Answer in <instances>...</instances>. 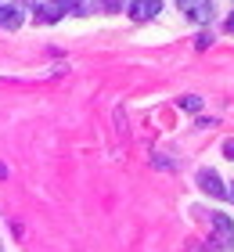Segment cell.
I'll return each instance as SVG.
<instances>
[{"instance_id": "cell-1", "label": "cell", "mask_w": 234, "mask_h": 252, "mask_svg": "<svg viewBox=\"0 0 234 252\" xmlns=\"http://www.w3.org/2000/svg\"><path fill=\"white\" fill-rule=\"evenodd\" d=\"M213 242H216L220 252H231L234 249V223H231L227 213H216L213 216Z\"/></svg>"}, {"instance_id": "cell-7", "label": "cell", "mask_w": 234, "mask_h": 252, "mask_svg": "<svg viewBox=\"0 0 234 252\" xmlns=\"http://www.w3.org/2000/svg\"><path fill=\"white\" fill-rule=\"evenodd\" d=\"M180 108H187V112H198V108H202V97H191V94H187V97H180Z\"/></svg>"}, {"instance_id": "cell-9", "label": "cell", "mask_w": 234, "mask_h": 252, "mask_svg": "<svg viewBox=\"0 0 234 252\" xmlns=\"http://www.w3.org/2000/svg\"><path fill=\"white\" fill-rule=\"evenodd\" d=\"M187 252H205V245H195V242H191V245H187Z\"/></svg>"}, {"instance_id": "cell-5", "label": "cell", "mask_w": 234, "mask_h": 252, "mask_svg": "<svg viewBox=\"0 0 234 252\" xmlns=\"http://www.w3.org/2000/svg\"><path fill=\"white\" fill-rule=\"evenodd\" d=\"M159 11H162L159 0H134V4H130V18L134 22H148V18H155Z\"/></svg>"}, {"instance_id": "cell-3", "label": "cell", "mask_w": 234, "mask_h": 252, "mask_svg": "<svg viewBox=\"0 0 234 252\" xmlns=\"http://www.w3.org/2000/svg\"><path fill=\"white\" fill-rule=\"evenodd\" d=\"M180 11L191 22H209L213 18V4H209V0H180Z\"/></svg>"}, {"instance_id": "cell-11", "label": "cell", "mask_w": 234, "mask_h": 252, "mask_svg": "<svg viewBox=\"0 0 234 252\" xmlns=\"http://www.w3.org/2000/svg\"><path fill=\"white\" fill-rule=\"evenodd\" d=\"M231 198H234V188H231Z\"/></svg>"}, {"instance_id": "cell-10", "label": "cell", "mask_w": 234, "mask_h": 252, "mask_svg": "<svg viewBox=\"0 0 234 252\" xmlns=\"http://www.w3.org/2000/svg\"><path fill=\"white\" fill-rule=\"evenodd\" d=\"M227 32H234V11L227 15Z\"/></svg>"}, {"instance_id": "cell-4", "label": "cell", "mask_w": 234, "mask_h": 252, "mask_svg": "<svg viewBox=\"0 0 234 252\" xmlns=\"http://www.w3.org/2000/svg\"><path fill=\"white\" fill-rule=\"evenodd\" d=\"M198 184H202L205 194H213V198H227L224 180H220V173H213V169H202V173H198Z\"/></svg>"}, {"instance_id": "cell-2", "label": "cell", "mask_w": 234, "mask_h": 252, "mask_svg": "<svg viewBox=\"0 0 234 252\" xmlns=\"http://www.w3.org/2000/svg\"><path fill=\"white\" fill-rule=\"evenodd\" d=\"M76 0H43V4L36 7V22H58L65 15V11H72Z\"/></svg>"}, {"instance_id": "cell-6", "label": "cell", "mask_w": 234, "mask_h": 252, "mask_svg": "<svg viewBox=\"0 0 234 252\" xmlns=\"http://www.w3.org/2000/svg\"><path fill=\"white\" fill-rule=\"evenodd\" d=\"M0 26L4 29H18L22 26V11L15 4H0Z\"/></svg>"}, {"instance_id": "cell-8", "label": "cell", "mask_w": 234, "mask_h": 252, "mask_svg": "<svg viewBox=\"0 0 234 252\" xmlns=\"http://www.w3.org/2000/svg\"><path fill=\"white\" fill-rule=\"evenodd\" d=\"M224 155H227V158H234V137H231V141H224Z\"/></svg>"}]
</instances>
